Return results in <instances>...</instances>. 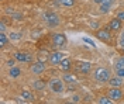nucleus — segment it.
I'll return each mask as SVG.
<instances>
[{
  "label": "nucleus",
  "instance_id": "obj_1",
  "mask_svg": "<svg viewBox=\"0 0 124 104\" xmlns=\"http://www.w3.org/2000/svg\"><path fill=\"white\" fill-rule=\"evenodd\" d=\"M93 76H94V80H96L97 83H108V80L111 77L110 70L106 69V68H96Z\"/></svg>",
  "mask_w": 124,
  "mask_h": 104
},
{
  "label": "nucleus",
  "instance_id": "obj_2",
  "mask_svg": "<svg viewBox=\"0 0 124 104\" xmlns=\"http://www.w3.org/2000/svg\"><path fill=\"white\" fill-rule=\"evenodd\" d=\"M48 89L52 91V93H56V94H61L65 91V86H63V80L62 77H52V79H49L48 82Z\"/></svg>",
  "mask_w": 124,
  "mask_h": 104
},
{
  "label": "nucleus",
  "instance_id": "obj_3",
  "mask_svg": "<svg viewBox=\"0 0 124 104\" xmlns=\"http://www.w3.org/2000/svg\"><path fill=\"white\" fill-rule=\"evenodd\" d=\"M41 17H42V20H44V21H45L48 25L56 27V25L61 24V18H59V16H58L55 11H51V10H48V11H44Z\"/></svg>",
  "mask_w": 124,
  "mask_h": 104
},
{
  "label": "nucleus",
  "instance_id": "obj_4",
  "mask_svg": "<svg viewBox=\"0 0 124 104\" xmlns=\"http://www.w3.org/2000/svg\"><path fill=\"white\" fill-rule=\"evenodd\" d=\"M75 69L78 70V73H82V75H87V73H90L92 70V63L90 62H86V61H76L75 63Z\"/></svg>",
  "mask_w": 124,
  "mask_h": 104
},
{
  "label": "nucleus",
  "instance_id": "obj_5",
  "mask_svg": "<svg viewBox=\"0 0 124 104\" xmlns=\"http://www.w3.org/2000/svg\"><path fill=\"white\" fill-rule=\"evenodd\" d=\"M107 96L113 100V101H121L124 98V91L120 87H110L107 90Z\"/></svg>",
  "mask_w": 124,
  "mask_h": 104
},
{
  "label": "nucleus",
  "instance_id": "obj_6",
  "mask_svg": "<svg viewBox=\"0 0 124 104\" xmlns=\"http://www.w3.org/2000/svg\"><path fill=\"white\" fill-rule=\"evenodd\" d=\"M96 38L103 41V42H110L111 38H113V34H111V31L108 28H99L96 31Z\"/></svg>",
  "mask_w": 124,
  "mask_h": 104
},
{
  "label": "nucleus",
  "instance_id": "obj_7",
  "mask_svg": "<svg viewBox=\"0 0 124 104\" xmlns=\"http://www.w3.org/2000/svg\"><path fill=\"white\" fill-rule=\"evenodd\" d=\"M13 56L16 58L17 62H21V63H30V62H32V58H34L30 52H25V51H18Z\"/></svg>",
  "mask_w": 124,
  "mask_h": 104
},
{
  "label": "nucleus",
  "instance_id": "obj_8",
  "mask_svg": "<svg viewBox=\"0 0 124 104\" xmlns=\"http://www.w3.org/2000/svg\"><path fill=\"white\" fill-rule=\"evenodd\" d=\"M51 40H52V44L55 47H65L66 45V37L62 34V32H52L51 34Z\"/></svg>",
  "mask_w": 124,
  "mask_h": 104
},
{
  "label": "nucleus",
  "instance_id": "obj_9",
  "mask_svg": "<svg viewBox=\"0 0 124 104\" xmlns=\"http://www.w3.org/2000/svg\"><path fill=\"white\" fill-rule=\"evenodd\" d=\"M65 59V54L63 52H59V51H55V52H52V54H49V65H52V66H55V65H59Z\"/></svg>",
  "mask_w": 124,
  "mask_h": 104
},
{
  "label": "nucleus",
  "instance_id": "obj_10",
  "mask_svg": "<svg viewBox=\"0 0 124 104\" xmlns=\"http://www.w3.org/2000/svg\"><path fill=\"white\" fill-rule=\"evenodd\" d=\"M46 69V66L44 62H39V61H37V62H32L30 66V70L32 75H41V73H44Z\"/></svg>",
  "mask_w": 124,
  "mask_h": 104
},
{
  "label": "nucleus",
  "instance_id": "obj_11",
  "mask_svg": "<svg viewBox=\"0 0 124 104\" xmlns=\"http://www.w3.org/2000/svg\"><path fill=\"white\" fill-rule=\"evenodd\" d=\"M121 25H123V21H120L116 17V18H111V20L108 21L107 28L110 31H120V30H121Z\"/></svg>",
  "mask_w": 124,
  "mask_h": 104
},
{
  "label": "nucleus",
  "instance_id": "obj_12",
  "mask_svg": "<svg viewBox=\"0 0 124 104\" xmlns=\"http://www.w3.org/2000/svg\"><path fill=\"white\" fill-rule=\"evenodd\" d=\"M59 68H61V70L63 73H69L70 69L73 68V62H72V59H69V58H65L61 63H59Z\"/></svg>",
  "mask_w": 124,
  "mask_h": 104
},
{
  "label": "nucleus",
  "instance_id": "obj_13",
  "mask_svg": "<svg viewBox=\"0 0 124 104\" xmlns=\"http://www.w3.org/2000/svg\"><path fill=\"white\" fill-rule=\"evenodd\" d=\"M21 73H23V70H21V68L20 66H11L10 69H8V76L11 77V79H17V77H20L21 76Z\"/></svg>",
  "mask_w": 124,
  "mask_h": 104
},
{
  "label": "nucleus",
  "instance_id": "obj_14",
  "mask_svg": "<svg viewBox=\"0 0 124 104\" xmlns=\"http://www.w3.org/2000/svg\"><path fill=\"white\" fill-rule=\"evenodd\" d=\"M46 86H48V84H46L44 80H41V79H37V80L32 82V90H37V91H42Z\"/></svg>",
  "mask_w": 124,
  "mask_h": 104
},
{
  "label": "nucleus",
  "instance_id": "obj_15",
  "mask_svg": "<svg viewBox=\"0 0 124 104\" xmlns=\"http://www.w3.org/2000/svg\"><path fill=\"white\" fill-rule=\"evenodd\" d=\"M108 84H110V87H121L123 86V77H118V76L110 77Z\"/></svg>",
  "mask_w": 124,
  "mask_h": 104
},
{
  "label": "nucleus",
  "instance_id": "obj_16",
  "mask_svg": "<svg viewBox=\"0 0 124 104\" xmlns=\"http://www.w3.org/2000/svg\"><path fill=\"white\" fill-rule=\"evenodd\" d=\"M62 80L66 83V84H75L76 83V77L70 73H63L62 75Z\"/></svg>",
  "mask_w": 124,
  "mask_h": 104
},
{
  "label": "nucleus",
  "instance_id": "obj_17",
  "mask_svg": "<svg viewBox=\"0 0 124 104\" xmlns=\"http://www.w3.org/2000/svg\"><path fill=\"white\" fill-rule=\"evenodd\" d=\"M37 61L46 63V62L49 61V54H48L46 51H39L38 54H37Z\"/></svg>",
  "mask_w": 124,
  "mask_h": 104
},
{
  "label": "nucleus",
  "instance_id": "obj_18",
  "mask_svg": "<svg viewBox=\"0 0 124 104\" xmlns=\"http://www.w3.org/2000/svg\"><path fill=\"white\" fill-rule=\"evenodd\" d=\"M21 98L25 100V101H31V100H34V96H32V93H31L30 90L24 89L23 91H21Z\"/></svg>",
  "mask_w": 124,
  "mask_h": 104
},
{
  "label": "nucleus",
  "instance_id": "obj_19",
  "mask_svg": "<svg viewBox=\"0 0 124 104\" xmlns=\"http://www.w3.org/2000/svg\"><path fill=\"white\" fill-rule=\"evenodd\" d=\"M114 103H116V101H113L108 96H101V97H99V100H97V104H114Z\"/></svg>",
  "mask_w": 124,
  "mask_h": 104
},
{
  "label": "nucleus",
  "instance_id": "obj_20",
  "mask_svg": "<svg viewBox=\"0 0 124 104\" xmlns=\"http://www.w3.org/2000/svg\"><path fill=\"white\" fill-rule=\"evenodd\" d=\"M58 3L63 7H72V6H75L76 0H58Z\"/></svg>",
  "mask_w": 124,
  "mask_h": 104
},
{
  "label": "nucleus",
  "instance_id": "obj_21",
  "mask_svg": "<svg viewBox=\"0 0 124 104\" xmlns=\"http://www.w3.org/2000/svg\"><path fill=\"white\" fill-rule=\"evenodd\" d=\"M8 41H10V38H7V35H6L4 32H0V47H1V48H4V47L7 45Z\"/></svg>",
  "mask_w": 124,
  "mask_h": 104
},
{
  "label": "nucleus",
  "instance_id": "obj_22",
  "mask_svg": "<svg viewBox=\"0 0 124 104\" xmlns=\"http://www.w3.org/2000/svg\"><path fill=\"white\" fill-rule=\"evenodd\" d=\"M110 10H111V6H108V4H99V13H101V14H107Z\"/></svg>",
  "mask_w": 124,
  "mask_h": 104
},
{
  "label": "nucleus",
  "instance_id": "obj_23",
  "mask_svg": "<svg viewBox=\"0 0 124 104\" xmlns=\"http://www.w3.org/2000/svg\"><path fill=\"white\" fill-rule=\"evenodd\" d=\"M8 38L11 41H20L23 38V34H20V32H10V35H8Z\"/></svg>",
  "mask_w": 124,
  "mask_h": 104
},
{
  "label": "nucleus",
  "instance_id": "obj_24",
  "mask_svg": "<svg viewBox=\"0 0 124 104\" xmlns=\"http://www.w3.org/2000/svg\"><path fill=\"white\" fill-rule=\"evenodd\" d=\"M121 68H124V56H120L116 61V63H114V70L116 69H121Z\"/></svg>",
  "mask_w": 124,
  "mask_h": 104
},
{
  "label": "nucleus",
  "instance_id": "obj_25",
  "mask_svg": "<svg viewBox=\"0 0 124 104\" xmlns=\"http://www.w3.org/2000/svg\"><path fill=\"white\" fill-rule=\"evenodd\" d=\"M94 3L97 4H108V6H113L116 3V0H94Z\"/></svg>",
  "mask_w": 124,
  "mask_h": 104
},
{
  "label": "nucleus",
  "instance_id": "obj_26",
  "mask_svg": "<svg viewBox=\"0 0 124 104\" xmlns=\"http://www.w3.org/2000/svg\"><path fill=\"white\" fill-rule=\"evenodd\" d=\"M118 47L121 49H124V31L120 34V37H118Z\"/></svg>",
  "mask_w": 124,
  "mask_h": 104
},
{
  "label": "nucleus",
  "instance_id": "obj_27",
  "mask_svg": "<svg viewBox=\"0 0 124 104\" xmlns=\"http://www.w3.org/2000/svg\"><path fill=\"white\" fill-rule=\"evenodd\" d=\"M116 17L120 20V21H123V23H124V8H120V10L117 11V16Z\"/></svg>",
  "mask_w": 124,
  "mask_h": 104
},
{
  "label": "nucleus",
  "instance_id": "obj_28",
  "mask_svg": "<svg viewBox=\"0 0 124 104\" xmlns=\"http://www.w3.org/2000/svg\"><path fill=\"white\" fill-rule=\"evenodd\" d=\"M90 27H92L93 30H96V31H97V30L100 28V24H99L96 20H92V21H90Z\"/></svg>",
  "mask_w": 124,
  "mask_h": 104
},
{
  "label": "nucleus",
  "instance_id": "obj_29",
  "mask_svg": "<svg viewBox=\"0 0 124 104\" xmlns=\"http://www.w3.org/2000/svg\"><path fill=\"white\" fill-rule=\"evenodd\" d=\"M116 76L123 77V79H124V68H121V69H116Z\"/></svg>",
  "mask_w": 124,
  "mask_h": 104
},
{
  "label": "nucleus",
  "instance_id": "obj_30",
  "mask_svg": "<svg viewBox=\"0 0 124 104\" xmlns=\"http://www.w3.org/2000/svg\"><path fill=\"white\" fill-rule=\"evenodd\" d=\"M16 58H11V59H7V62H6V65H7L8 68H11V66H16Z\"/></svg>",
  "mask_w": 124,
  "mask_h": 104
},
{
  "label": "nucleus",
  "instance_id": "obj_31",
  "mask_svg": "<svg viewBox=\"0 0 124 104\" xmlns=\"http://www.w3.org/2000/svg\"><path fill=\"white\" fill-rule=\"evenodd\" d=\"M83 42H86V44H89V45H92V47H94V42H93L92 40H89L87 37H83Z\"/></svg>",
  "mask_w": 124,
  "mask_h": 104
},
{
  "label": "nucleus",
  "instance_id": "obj_32",
  "mask_svg": "<svg viewBox=\"0 0 124 104\" xmlns=\"http://www.w3.org/2000/svg\"><path fill=\"white\" fill-rule=\"evenodd\" d=\"M72 101L79 103V101H80V96H79V94H73V96H72Z\"/></svg>",
  "mask_w": 124,
  "mask_h": 104
},
{
  "label": "nucleus",
  "instance_id": "obj_33",
  "mask_svg": "<svg viewBox=\"0 0 124 104\" xmlns=\"http://www.w3.org/2000/svg\"><path fill=\"white\" fill-rule=\"evenodd\" d=\"M6 31V24H4V21H1L0 23V32H4Z\"/></svg>",
  "mask_w": 124,
  "mask_h": 104
},
{
  "label": "nucleus",
  "instance_id": "obj_34",
  "mask_svg": "<svg viewBox=\"0 0 124 104\" xmlns=\"http://www.w3.org/2000/svg\"><path fill=\"white\" fill-rule=\"evenodd\" d=\"M65 104H79V103H75V101H72V100H70V101H66Z\"/></svg>",
  "mask_w": 124,
  "mask_h": 104
},
{
  "label": "nucleus",
  "instance_id": "obj_35",
  "mask_svg": "<svg viewBox=\"0 0 124 104\" xmlns=\"http://www.w3.org/2000/svg\"><path fill=\"white\" fill-rule=\"evenodd\" d=\"M121 51H123V54H124V49H121Z\"/></svg>",
  "mask_w": 124,
  "mask_h": 104
}]
</instances>
